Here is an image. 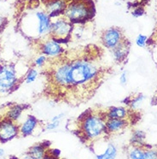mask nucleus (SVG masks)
Returning a JSON list of instances; mask_svg holds the SVG:
<instances>
[{
    "instance_id": "f257e3e1",
    "label": "nucleus",
    "mask_w": 157,
    "mask_h": 159,
    "mask_svg": "<svg viewBox=\"0 0 157 159\" xmlns=\"http://www.w3.org/2000/svg\"><path fill=\"white\" fill-rule=\"evenodd\" d=\"M99 66L91 59H58L51 66V83L64 91H88L98 82Z\"/></svg>"
},
{
    "instance_id": "f03ea898",
    "label": "nucleus",
    "mask_w": 157,
    "mask_h": 159,
    "mask_svg": "<svg viewBox=\"0 0 157 159\" xmlns=\"http://www.w3.org/2000/svg\"><path fill=\"white\" fill-rule=\"evenodd\" d=\"M76 123L79 138L87 145L109 137L104 111L87 110L77 118Z\"/></svg>"
},
{
    "instance_id": "7ed1b4c3",
    "label": "nucleus",
    "mask_w": 157,
    "mask_h": 159,
    "mask_svg": "<svg viewBox=\"0 0 157 159\" xmlns=\"http://www.w3.org/2000/svg\"><path fill=\"white\" fill-rule=\"evenodd\" d=\"M94 10L91 0H73L65 9L64 16L73 23L86 21L93 16Z\"/></svg>"
},
{
    "instance_id": "20e7f679",
    "label": "nucleus",
    "mask_w": 157,
    "mask_h": 159,
    "mask_svg": "<svg viewBox=\"0 0 157 159\" xmlns=\"http://www.w3.org/2000/svg\"><path fill=\"white\" fill-rule=\"evenodd\" d=\"M20 80L15 64H0V97L16 90L20 84Z\"/></svg>"
},
{
    "instance_id": "39448f33",
    "label": "nucleus",
    "mask_w": 157,
    "mask_h": 159,
    "mask_svg": "<svg viewBox=\"0 0 157 159\" xmlns=\"http://www.w3.org/2000/svg\"><path fill=\"white\" fill-rule=\"evenodd\" d=\"M73 31V24L63 17H56L55 21H51V36L56 39L62 45L67 43Z\"/></svg>"
},
{
    "instance_id": "423d86ee",
    "label": "nucleus",
    "mask_w": 157,
    "mask_h": 159,
    "mask_svg": "<svg viewBox=\"0 0 157 159\" xmlns=\"http://www.w3.org/2000/svg\"><path fill=\"white\" fill-rule=\"evenodd\" d=\"M39 51L41 54L46 56L50 61H56L58 59L61 58L65 53L62 44L56 39L51 38V36L50 38L40 41Z\"/></svg>"
},
{
    "instance_id": "0eeeda50",
    "label": "nucleus",
    "mask_w": 157,
    "mask_h": 159,
    "mask_svg": "<svg viewBox=\"0 0 157 159\" xmlns=\"http://www.w3.org/2000/svg\"><path fill=\"white\" fill-rule=\"evenodd\" d=\"M44 124L33 115H27L23 121L19 123L20 137H29L34 135H39L44 132Z\"/></svg>"
},
{
    "instance_id": "6e6552de",
    "label": "nucleus",
    "mask_w": 157,
    "mask_h": 159,
    "mask_svg": "<svg viewBox=\"0 0 157 159\" xmlns=\"http://www.w3.org/2000/svg\"><path fill=\"white\" fill-rule=\"evenodd\" d=\"M19 136V123L2 116L0 119V143L5 144Z\"/></svg>"
},
{
    "instance_id": "1a4fd4ad",
    "label": "nucleus",
    "mask_w": 157,
    "mask_h": 159,
    "mask_svg": "<svg viewBox=\"0 0 157 159\" xmlns=\"http://www.w3.org/2000/svg\"><path fill=\"white\" fill-rule=\"evenodd\" d=\"M123 39H124V37L122 35V32L120 31L119 28H116L107 29L106 31L103 32L102 38H101L102 45L110 51L115 48Z\"/></svg>"
},
{
    "instance_id": "9d476101",
    "label": "nucleus",
    "mask_w": 157,
    "mask_h": 159,
    "mask_svg": "<svg viewBox=\"0 0 157 159\" xmlns=\"http://www.w3.org/2000/svg\"><path fill=\"white\" fill-rule=\"evenodd\" d=\"M100 145H102V152H96V159H116L118 156V149L114 143L107 141V138L98 139Z\"/></svg>"
},
{
    "instance_id": "9b49d317",
    "label": "nucleus",
    "mask_w": 157,
    "mask_h": 159,
    "mask_svg": "<svg viewBox=\"0 0 157 159\" xmlns=\"http://www.w3.org/2000/svg\"><path fill=\"white\" fill-rule=\"evenodd\" d=\"M46 12L50 17H59L64 14L67 4L63 0H44Z\"/></svg>"
},
{
    "instance_id": "f8f14e48",
    "label": "nucleus",
    "mask_w": 157,
    "mask_h": 159,
    "mask_svg": "<svg viewBox=\"0 0 157 159\" xmlns=\"http://www.w3.org/2000/svg\"><path fill=\"white\" fill-rule=\"evenodd\" d=\"M112 56L116 62L122 63L126 60L130 52V43L126 39H124L115 48L113 49Z\"/></svg>"
},
{
    "instance_id": "ddd939ff",
    "label": "nucleus",
    "mask_w": 157,
    "mask_h": 159,
    "mask_svg": "<svg viewBox=\"0 0 157 159\" xmlns=\"http://www.w3.org/2000/svg\"><path fill=\"white\" fill-rule=\"evenodd\" d=\"M129 125L126 119H106V128L109 136L121 133Z\"/></svg>"
},
{
    "instance_id": "4468645a",
    "label": "nucleus",
    "mask_w": 157,
    "mask_h": 159,
    "mask_svg": "<svg viewBox=\"0 0 157 159\" xmlns=\"http://www.w3.org/2000/svg\"><path fill=\"white\" fill-rule=\"evenodd\" d=\"M131 110L126 106H111L104 111L106 119H128Z\"/></svg>"
},
{
    "instance_id": "2eb2a0df",
    "label": "nucleus",
    "mask_w": 157,
    "mask_h": 159,
    "mask_svg": "<svg viewBox=\"0 0 157 159\" xmlns=\"http://www.w3.org/2000/svg\"><path fill=\"white\" fill-rule=\"evenodd\" d=\"M26 109H27V107H25L24 104H10L9 107H7L6 111L4 112V114L2 116L20 123V118L22 116L24 111H26Z\"/></svg>"
},
{
    "instance_id": "dca6fc26",
    "label": "nucleus",
    "mask_w": 157,
    "mask_h": 159,
    "mask_svg": "<svg viewBox=\"0 0 157 159\" xmlns=\"http://www.w3.org/2000/svg\"><path fill=\"white\" fill-rule=\"evenodd\" d=\"M65 117V113H59L53 117L51 118L50 121H48L44 124V130L46 132L55 131L59 128L61 125L62 119Z\"/></svg>"
},
{
    "instance_id": "f3484780",
    "label": "nucleus",
    "mask_w": 157,
    "mask_h": 159,
    "mask_svg": "<svg viewBox=\"0 0 157 159\" xmlns=\"http://www.w3.org/2000/svg\"><path fill=\"white\" fill-rule=\"evenodd\" d=\"M145 138L146 135L145 133L141 130H135L132 133V136L131 139V144L132 145H135V146H139L143 149H149L148 145L145 143Z\"/></svg>"
},
{
    "instance_id": "a211bd4d",
    "label": "nucleus",
    "mask_w": 157,
    "mask_h": 159,
    "mask_svg": "<svg viewBox=\"0 0 157 159\" xmlns=\"http://www.w3.org/2000/svg\"><path fill=\"white\" fill-rule=\"evenodd\" d=\"M46 151H47V149L44 147L43 143L39 142V143H37L29 147L27 152L36 159H43L46 153Z\"/></svg>"
},
{
    "instance_id": "6ab92c4d",
    "label": "nucleus",
    "mask_w": 157,
    "mask_h": 159,
    "mask_svg": "<svg viewBox=\"0 0 157 159\" xmlns=\"http://www.w3.org/2000/svg\"><path fill=\"white\" fill-rule=\"evenodd\" d=\"M38 75H39V72H38V70L36 68H30L26 72L22 80L27 84L34 83V81L37 80L38 77Z\"/></svg>"
},
{
    "instance_id": "aec40b11",
    "label": "nucleus",
    "mask_w": 157,
    "mask_h": 159,
    "mask_svg": "<svg viewBox=\"0 0 157 159\" xmlns=\"http://www.w3.org/2000/svg\"><path fill=\"white\" fill-rule=\"evenodd\" d=\"M145 98V96L143 93H138L133 96L131 98V102H130L129 105H128V109L131 111H136L137 108L140 107V105L143 104V100Z\"/></svg>"
},
{
    "instance_id": "412c9836",
    "label": "nucleus",
    "mask_w": 157,
    "mask_h": 159,
    "mask_svg": "<svg viewBox=\"0 0 157 159\" xmlns=\"http://www.w3.org/2000/svg\"><path fill=\"white\" fill-rule=\"evenodd\" d=\"M144 152L145 149L139 146L132 145L128 152V156L130 159H144Z\"/></svg>"
},
{
    "instance_id": "4be33fe9",
    "label": "nucleus",
    "mask_w": 157,
    "mask_h": 159,
    "mask_svg": "<svg viewBox=\"0 0 157 159\" xmlns=\"http://www.w3.org/2000/svg\"><path fill=\"white\" fill-rule=\"evenodd\" d=\"M49 62H50V60L48 59L47 57L41 54L34 59V67H36V68H42L46 65Z\"/></svg>"
},
{
    "instance_id": "5701e85b",
    "label": "nucleus",
    "mask_w": 157,
    "mask_h": 159,
    "mask_svg": "<svg viewBox=\"0 0 157 159\" xmlns=\"http://www.w3.org/2000/svg\"><path fill=\"white\" fill-rule=\"evenodd\" d=\"M147 41H148V37L146 35L139 34L136 39V45L138 47L143 48L147 45Z\"/></svg>"
},
{
    "instance_id": "b1692460",
    "label": "nucleus",
    "mask_w": 157,
    "mask_h": 159,
    "mask_svg": "<svg viewBox=\"0 0 157 159\" xmlns=\"http://www.w3.org/2000/svg\"><path fill=\"white\" fill-rule=\"evenodd\" d=\"M144 159H157V150L152 148L145 149Z\"/></svg>"
},
{
    "instance_id": "393cba45",
    "label": "nucleus",
    "mask_w": 157,
    "mask_h": 159,
    "mask_svg": "<svg viewBox=\"0 0 157 159\" xmlns=\"http://www.w3.org/2000/svg\"><path fill=\"white\" fill-rule=\"evenodd\" d=\"M47 152L56 159L61 158V150H59L58 148H51H51L47 149Z\"/></svg>"
},
{
    "instance_id": "a878e982",
    "label": "nucleus",
    "mask_w": 157,
    "mask_h": 159,
    "mask_svg": "<svg viewBox=\"0 0 157 159\" xmlns=\"http://www.w3.org/2000/svg\"><path fill=\"white\" fill-rule=\"evenodd\" d=\"M143 13H144V10H143V8L142 6H137V7L134 8V10L132 11V16H135V17H139L141 16H143Z\"/></svg>"
},
{
    "instance_id": "bb28decb",
    "label": "nucleus",
    "mask_w": 157,
    "mask_h": 159,
    "mask_svg": "<svg viewBox=\"0 0 157 159\" xmlns=\"http://www.w3.org/2000/svg\"><path fill=\"white\" fill-rule=\"evenodd\" d=\"M127 80H128V78H127V73L126 71H123L120 75H119V83L121 86H126L127 84Z\"/></svg>"
},
{
    "instance_id": "cd10ccee",
    "label": "nucleus",
    "mask_w": 157,
    "mask_h": 159,
    "mask_svg": "<svg viewBox=\"0 0 157 159\" xmlns=\"http://www.w3.org/2000/svg\"><path fill=\"white\" fill-rule=\"evenodd\" d=\"M19 159H36L35 157H34L33 156H31L29 153H27V152H26L25 154H23V155L21 156L20 157H19Z\"/></svg>"
},
{
    "instance_id": "c85d7f7f",
    "label": "nucleus",
    "mask_w": 157,
    "mask_h": 159,
    "mask_svg": "<svg viewBox=\"0 0 157 159\" xmlns=\"http://www.w3.org/2000/svg\"><path fill=\"white\" fill-rule=\"evenodd\" d=\"M4 155H5V151L3 149L0 148V158L4 157Z\"/></svg>"
},
{
    "instance_id": "c756f323",
    "label": "nucleus",
    "mask_w": 157,
    "mask_h": 159,
    "mask_svg": "<svg viewBox=\"0 0 157 159\" xmlns=\"http://www.w3.org/2000/svg\"><path fill=\"white\" fill-rule=\"evenodd\" d=\"M10 159H19V157H17L16 156H11L10 157Z\"/></svg>"
},
{
    "instance_id": "7c9ffc66",
    "label": "nucleus",
    "mask_w": 157,
    "mask_h": 159,
    "mask_svg": "<svg viewBox=\"0 0 157 159\" xmlns=\"http://www.w3.org/2000/svg\"><path fill=\"white\" fill-rule=\"evenodd\" d=\"M1 117H2V116H0V119H1Z\"/></svg>"
},
{
    "instance_id": "2f4dec72",
    "label": "nucleus",
    "mask_w": 157,
    "mask_h": 159,
    "mask_svg": "<svg viewBox=\"0 0 157 159\" xmlns=\"http://www.w3.org/2000/svg\"><path fill=\"white\" fill-rule=\"evenodd\" d=\"M59 159H61V158H59Z\"/></svg>"
}]
</instances>
